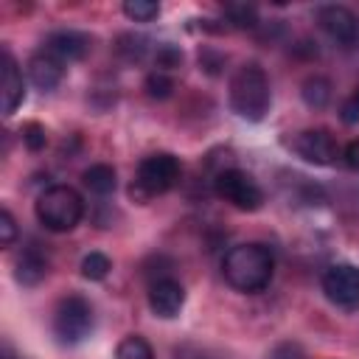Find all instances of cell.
I'll list each match as a JSON object with an SVG mask.
<instances>
[{"mask_svg":"<svg viewBox=\"0 0 359 359\" xmlns=\"http://www.w3.org/2000/svg\"><path fill=\"white\" fill-rule=\"evenodd\" d=\"M222 275L236 292L244 294L264 292L275 275V255L261 241L236 244L222 258Z\"/></svg>","mask_w":359,"mask_h":359,"instance_id":"6da1fadb","label":"cell"},{"mask_svg":"<svg viewBox=\"0 0 359 359\" xmlns=\"http://www.w3.org/2000/svg\"><path fill=\"white\" fill-rule=\"evenodd\" d=\"M230 107L244 121H264L272 107V90L264 67L258 62L241 65L230 79Z\"/></svg>","mask_w":359,"mask_h":359,"instance_id":"7a4b0ae2","label":"cell"},{"mask_svg":"<svg viewBox=\"0 0 359 359\" xmlns=\"http://www.w3.org/2000/svg\"><path fill=\"white\" fill-rule=\"evenodd\" d=\"M36 219L45 230L67 233L84 219V199L70 185H50L36 199Z\"/></svg>","mask_w":359,"mask_h":359,"instance_id":"3957f363","label":"cell"},{"mask_svg":"<svg viewBox=\"0 0 359 359\" xmlns=\"http://www.w3.org/2000/svg\"><path fill=\"white\" fill-rule=\"evenodd\" d=\"M177 182H180V160L171 151H154L140 160L129 194L137 202H149L151 196L171 191Z\"/></svg>","mask_w":359,"mask_h":359,"instance_id":"277c9868","label":"cell"},{"mask_svg":"<svg viewBox=\"0 0 359 359\" xmlns=\"http://www.w3.org/2000/svg\"><path fill=\"white\" fill-rule=\"evenodd\" d=\"M95 325V314L90 300H84L81 294H67L59 300L56 311H53V337L59 345H79L93 334Z\"/></svg>","mask_w":359,"mask_h":359,"instance_id":"5b68a950","label":"cell"},{"mask_svg":"<svg viewBox=\"0 0 359 359\" xmlns=\"http://www.w3.org/2000/svg\"><path fill=\"white\" fill-rule=\"evenodd\" d=\"M213 191L219 199L238 210H258L264 205V191L261 185L241 168H224L213 180Z\"/></svg>","mask_w":359,"mask_h":359,"instance_id":"8992f818","label":"cell"},{"mask_svg":"<svg viewBox=\"0 0 359 359\" xmlns=\"http://www.w3.org/2000/svg\"><path fill=\"white\" fill-rule=\"evenodd\" d=\"M323 292L325 297L345 311L359 309V266L353 264H334L323 272Z\"/></svg>","mask_w":359,"mask_h":359,"instance_id":"52a82bcc","label":"cell"},{"mask_svg":"<svg viewBox=\"0 0 359 359\" xmlns=\"http://www.w3.org/2000/svg\"><path fill=\"white\" fill-rule=\"evenodd\" d=\"M317 22L342 48H353L359 42V17L348 6H337V3L320 6L317 8Z\"/></svg>","mask_w":359,"mask_h":359,"instance_id":"ba28073f","label":"cell"},{"mask_svg":"<svg viewBox=\"0 0 359 359\" xmlns=\"http://www.w3.org/2000/svg\"><path fill=\"white\" fill-rule=\"evenodd\" d=\"M292 149L306 160V163H314V165H331L337 160V140L328 129H303L294 135L292 140Z\"/></svg>","mask_w":359,"mask_h":359,"instance_id":"9c48e42d","label":"cell"},{"mask_svg":"<svg viewBox=\"0 0 359 359\" xmlns=\"http://www.w3.org/2000/svg\"><path fill=\"white\" fill-rule=\"evenodd\" d=\"M182 306H185V289H182L180 280H174V278L151 280V286H149V309L157 317L171 320V317H177L182 311Z\"/></svg>","mask_w":359,"mask_h":359,"instance_id":"30bf717a","label":"cell"},{"mask_svg":"<svg viewBox=\"0 0 359 359\" xmlns=\"http://www.w3.org/2000/svg\"><path fill=\"white\" fill-rule=\"evenodd\" d=\"M42 50H48L50 56H56L62 65L65 62H79L90 50V36L81 34V31H53L45 39V48Z\"/></svg>","mask_w":359,"mask_h":359,"instance_id":"8fae6325","label":"cell"},{"mask_svg":"<svg viewBox=\"0 0 359 359\" xmlns=\"http://www.w3.org/2000/svg\"><path fill=\"white\" fill-rule=\"evenodd\" d=\"M3 84H0V95H3V115H14L17 107L25 101V79L22 70L17 67L14 56L8 50H3Z\"/></svg>","mask_w":359,"mask_h":359,"instance_id":"7c38bea8","label":"cell"},{"mask_svg":"<svg viewBox=\"0 0 359 359\" xmlns=\"http://www.w3.org/2000/svg\"><path fill=\"white\" fill-rule=\"evenodd\" d=\"M48 269H50V261H48V255L36 244L22 247V252L14 261V278H17L20 286H36V283H42L45 275H48Z\"/></svg>","mask_w":359,"mask_h":359,"instance_id":"4fadbf2b","label":"cell"},{"mask_svg":"<svg viewBox=\"0 0 359 359\" xmlns=\"http://www.w3.org/2000/svg\"><path fill=\"white\" fill-rule=\"evenodd\" d=\"M62 76H65V65L56 56H50L48 50H39L28 59V79L36 90H42V93L53 90L62 81Z\"/></svg>","mask_w":359,"mask_h":359,"instance_id":"5bb4252c","label":"cell"},{"mask_svg":"<svg viewBox=\"0 0 359 359\" xmlns=\"http://www.w3.org/2000/svg\"><path fill=\"white\" fill-rule=\"evenodd\" d=\"M81 180H84V185H87L93 194H98V196L112 194V191H115V185H118V174H115V168H112V165H107V163H95V165L84 168Z\"/></svg>","mask_w":359,"mask_h":359,"instance_id":"9a60e30c","label":"cell"},{"mask_svg":"<svg viewBox=\"0 0 359 359\" xmlns=\"http://www.w3.org/2000/svg\"><path fill=\"white\" fill-rule=\"evenodd\" d=\"M300 95L311 109H323L331 98V81L325 76H309L300 87Z\"/></svg>","mask_w":359,"mask_h":359,"instance_id":"2e32d148","label":"cell"},{"mask_svg":"<svg viewBox=\"0 0 359 359\" xmlns=\"http://www.w3.org/2000/svg\"><path fill=\"white\" fill-rule=\"evenodd\" d=\"M115 359H154V351L140 334H129V337H123L118 342Z\"/></svg>","mask_w":359,"mask_h":359,"instance_id":"e0dca14e","label":"cell"},{"mask_svg":"<svg viewBox=\"0 0 359 359\" xmlns=\"http://www.w3.org/2000/svg\"><path fill=\"white\" fill-rule=\"evenodd\" d=\"M109 269H112V264L104 252H90L81 258V275L87 280H104L109 275Z\"/></svg>","mask_w":359,"mask_h":359,"instance_id":"ac0fdd59","label":"cell"},{"mask_svg":"<svg viewBox=\"0 0 359 359\" xmlns=\"http://www.w3.org/2000/svg\"><path fill=\"white\" fill-rule=\"evenodd\" d=\"M123 14L135 22H151L160 14V6L151 0H126L123 3Z\"/></svg>","mask_w":359,"mask_h":359,"instance_id":"d6986e66","label":"cell"},{"mask_svg":"<svg viewBox=\"0 0 359 359\" xmlns=\"http://www.w3.org/2000/svg\"><path fill=\"white\" fill-rule=\"evenodd\" d=\"M224 14H227V22L233 25V28H255L258 22V14H255V8L252 6H244V3H233V6H227L224 8Z\"/></svg>","mask_w":359,"mask_h":359,"instance_id":"ffe728a7","label":"cell"},{"mask_svg":"<svg viewBox=\"0 0 359 359\" xmlns=\"http://www.w3.org/2000/svg\"><path fill=\"white\" fill-rule=\"evenodd\" d=\"M146 93L151 98H160L163 101V98H168L174 93V79L168 73H163V70H154V73L146 76Z\"/></svg>","mask_w":359,"mask_h":359,"instance_id":"44dd1931","label":"cell"},{"mask_svg":"<svg viewBox=\"0 0 359 359\" xmlns=\"http://www.w3.org/2000/svg\"><path fill=\"white\" fill-rule=\"evenodd\" d=\"M22 143H25L31 151H39V149L48 143V135H45V129H42L39 123H28V126L22 129Z\"/></svg>","mask_w":359,"mask_h":359,"instance_id":"7402d4cb","label":"cell"},{"mask_svg":"<svg viewBox=\"0 0 359 359\" xmlns=\"http://www.w3.org/2000/svg\"><path fill=\"white\" fill-rule=\"evenodd\" d=\"M14 238H17V222H14L11 210L3 208V210H0V244H3V247H11Z\"/></svg>","mask_w":359,"mask_h":359,"instance_id":"603a6c76","label":"cell"},{"mask_svg":"<svg viewBox=\"0 0 359 359\" xmlns=\"http://www.w3.org/2000/svg\"><path fill=\"white\" fill-rule=\"evenodd\" d=\"M123 39L129 42V45H118V53H123L126 59H140L143 56V50H146V39L143 36H132V34H123Z\"/></svg>","mask_w":359,"mask_h":359,"instance_id":"cb8c5ba5","label":"cell"},{"mask_svg":"<svg viewBox=\"0 0 359 359\" xmlns=\"http://www.w3.org/2000/svg\"><path fill=\"white\" fill-rule=\"evenodd\" d=\"M339 118H342L345 123H356V121H359V87L345 98V104H342V109H339Z\"/></svg>","mask_w":359,"mask_h":359,"instance_id":"d4e9b609","label":"cell"},{"mask_svg":"<svg viewBox=\"0 0 359 359\" xmlns=\"http://www.w3.org/2000/svg\"><path fill=\"white\" fill-rule=\"evenodd\" d=\"M180 62H182V53H180L177 48L163 45V48L157 50V65H160V67H177Z\"/></svg>","mask_w":359,"mask_h":359,"instance_id":"484cf974","label":"cell"},{"mask_svg":"<svg viewBox=\"0 0 359 359\" xmlns=\"http://www.w3.org/2000/svg\"><path fill=\"white\" fill-rule=\"evenodd\" d=\"M269 359H303V351L294 342H283L269 353Z\"/></svg>","mask_w":359,"mask_h":359,"instance_id":"4316f807","label":"cell"},{"mask_svg":"<svg viewBox=\"0 0 359 359\" xmlns=\"http://www.w3.org/2000/svg\"><path fill=\"white\" fill-rule=\"evenodd\" d=\"M342 160H345V165H348L351 171H359V137H356V140H351V143L345 146Z\"/></svg>","mask_w":359,"mask_h":359,"instance_id":"83f0119b","label":"cell"},{"mask_svg":"<svg viewBox=\"0 0 359 359\" xmlns=\"http://www.w3.org/2000/svg\"><path fill=\"white\" fill-rule=\"evenodd\" d=\"M174 359H205V353L196 345H180L174 351Z\"/></svg>","mask_w":359,"mask_h":359,"instance_id":"f1b7e54d","label":"cell"}]
</instances>
